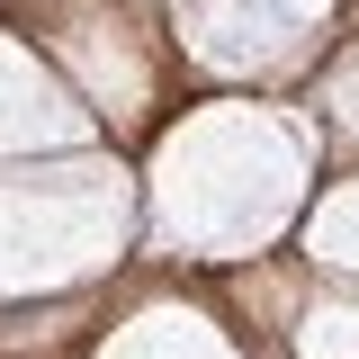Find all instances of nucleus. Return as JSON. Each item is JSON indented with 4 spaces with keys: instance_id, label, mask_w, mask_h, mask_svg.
I'll return each mask as SVG.
<instances>
[{
    "instance_id": "f257e3e1",
    "label": "nucleus",
    "mask_w": 359,
    "mask_h": 359,
    "mask_svg": "<svg viewBox=\"0 0 359 359\" xmlns=\"http://www.w3.org/2000/svg\"><path fill=\"white\" fill-rule=\"evenodd\" d=\"M323 126L314 108H278L261 90L189 99L144 144V243L171 269H243L297 233L323 189Z\"/></svg>"
},
{
    "instance_id": "f03ea898",
    "label": "nucleus",
    "mask_w": 359,
    "mask_h": 359,
    "mask_svg": "<svg viewBox=\"0 0 359 359\" xmlns=\"http://www.w3.org/2000/svg\"><path fill=\"white\" fill-rule=\"evenodd\" d=\"M135 233H144V180L126 171V144L0 162V306L108 287Z\"/></svg>"
},
{
    "instance_id": "7ed1b4c3",
    "label": "nucleus",
    "mask_w": 359,
    "mask_h": 359,
    "mask_svg": "<svg viewBox=\"0 0 359 359\" xmlns=\"http://www.w3.org/2000/svg\"><path fill=\"white\" fill-rule=\"evenodd\" d=\"M0 18L54 54V72L90 99V117L126 153H144L189 108V63H180L162 9H144V0H0Z\"/></svg>"
},
{
    "instance_id": "20e7f679",
    "label": "nucleus",
    "mask_w": 359,
    "mask_h": 359,
    "mask_svg": "<svg viewBox=\"0 0 359 359\" xmlns=\"http://www.w3.org/2000/svg\"><path fill=\"white\" fill-rule=\"evenodd\" d=\"M359 0H162L189 81H224V90H278V81H314L323 54L351 36Z\"/></svg>"
},
{
    "instance_id": "39448f33",
    "label": "nucleus",
    "mask_w": 359,
    "mask_h": 359,
    "mask_svg": "<svg viewBox=\"0 0 359 359\" xmlns=\"http://www.w3.org/2000/svg\"><path fill=\"white\" fill-rule=\"evenodd\" d=\"M81 359H261L252 332L233 323V306L216 297V278L153 261L144 278H117L108 323L90 332Z\"/></svg>"
},
{
    "instance_id": "423d86ee",
    "label": "nucleus",
    "mask_w": 359,
    "mask_h": 359,
    "mask_svg": "<svg viewBox=\"0 0 359 359\" xmlns=\"http://www.w3.org/2000/svg\"><path fill=\"white\" fill-rule=\"evenodd\" d=\"M108 144V126L90 117V99L45 54L27 27L0 18V162H36V153H81Z\"/></svg>"
},
{
    "instance_id": "0eeeda50",
    "label": "nucleus",
    "mask_w": 359,
    "mask_h": 359,
    "mask_svg": "<svg viewBox=\"0 0 359 359\" xmlns=\"http://www.w3.org/2000/svg\"><path fill=\"white\" fill-rule=\"evenodd\" d=\"M297 252H306V261L323 269V278L359 287V162L323 171V189H314L306 224H297Z\"/></svg>"
}]
</instances>
